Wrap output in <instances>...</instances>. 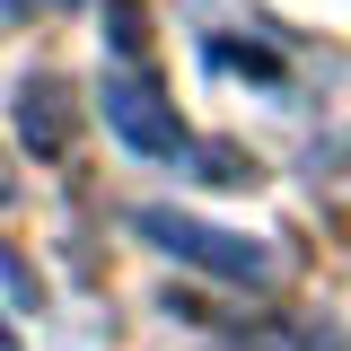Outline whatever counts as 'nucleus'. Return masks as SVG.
<instances>
[{"instance_id": "f03ea898", "label": "nucleus", "mask_w": 351, "mask_h": 351, "mask_svg": "<svg viewBox=\"0 0 351 351\" xmlns=\"http://www.w3.org/2000/svg\"><path fill=\"white\" fill-rule=\"evenodd\" d=\"M97 114H106V132H114L123 149H141V158H167V167H184V149H193L184 114L167 106V88L149 80V71H106V88H97Z\"/></svg>"}, {"instance_id": "20e7f679", "label": "nucleus", "mask_w": 351, "mask_h": 351, "mask_svg": "<svg viewBox=\"0 0 351 351\" xmlns=\"http://www.w3.org/2000/svg\"><path fill=\"white\" fill-rule=\"evenodd\" d=\"M228 351H351V334L334 316H255L228 334Z\"/></svg>"}, {"instance_id": "39448f33", "label": "nucleus", "mask_w": 351, "mask_h": 351, "mask_svg": "<svg viewBox=\"0 0 351 351\" xmlns=\"http://www.w3.org/2000/svg\"><path fill=\"white\" fill-rule=\"evenodd\" d=\"M106 27H114V53L141 71V62H149V9H141V0H106Z\"/></svg>"}, {"instance_id": "f257e3e1", "label": "nucleus", "mask_w": 351, "mask_h": 351, "mask_svg": "<svg viewBox=\"0 0 351 351\" xmlns=\"http://www.w3.org/2000/svg\"><path fill=\"white\" fill-rule=\"evenodd\" d=\"M132 228H141L158 255H176L184 272H211V281H228V290H281V272H290V255H281L272 237H237V228L193 219V211H167V202H141Z\"/></svg>"}, {"instance_id": "7ed1b4c3", "label": "nucleus", "mask_w": 351, "mask_h": 351, "mask_svg": "<svg viewBox=\"0 0 351 351\" xmlns=\"http://www.w3.org/2000/svg\"><path fill=\"white\" fill-rule=\"evenodd\" d=\"M18 141H27L36 158H71L80 106H71V80H62V71H27V80H18Z\"/></svg>"}, {"instance_id": "423d86ee", "label": "nucleus", "mask_w": 351, "mask_h": 351, "mask_svg": "<svg viewBox=\"0 0 351 351\" xmlns=\"http://www.w3.org/2000/svg\"><path fill=\"white\" fill-rule=\"evenodd\" d=\"M53 9H80V0H53Z\"/></svg>"}, {"instance_id": "0eeeda50", "label": "nucleus", "mask_w": 351, "mask_h": 351, "mask_svg": "<svg viewBox=\"0 0 351 351\" xmlns=\"http://www.w3.org/2000/svg\"><path fill=\"white\" fill-rule=\"evenodd\" d=\"M0 351H9V325H0Z\"/></svg>"}]
</instances>
